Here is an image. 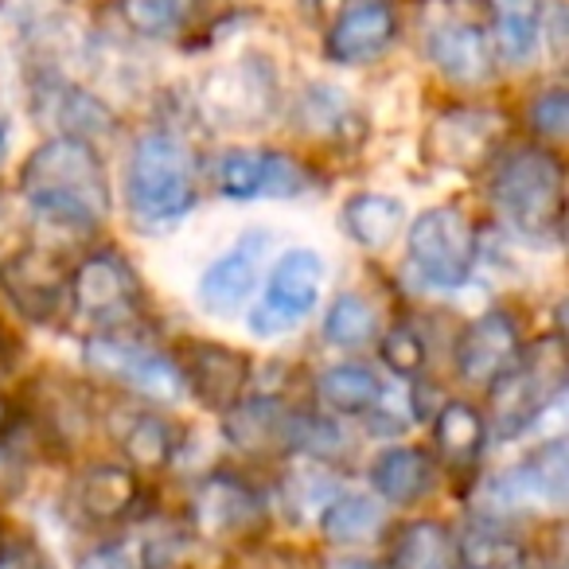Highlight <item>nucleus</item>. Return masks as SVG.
I'll list each match as a JSON object with an SVG mask.
<instances>
[{
	"mask_svg": "<svg viewBox=\"0 0 569 569\" xmlns=\"http://www.w3.org/2000/svg\"><path fill=\"white\" fill-rule=\"evenodd\" d=\"M24 488V457L17 445H4L0 437V499H12Z\"/></svg>",
	"mask_w": 569,
	"mask_h": 569,
	"instance_id": "36",
	"label": "nucleus"
},
{
	"mask_svg": "<svg viewBox=\"0 0 569 569\" xmlns=\"http://www.w3.org/2000/svg\"><path fill=\"white\" fill-rule=\"evenodd\" d=\"M566 343L561 336H542L535 348L522 343L519 359L488 387V426L499 437H519L538 421V413L566 390Z\"/></svg>",
	"mask_w": 569,
	"mask_h": 569,
	"instance_id": "5",
	"label": "nucleus"
},
{
	"mask_svg": "<svg viewBox=\"0 0 569 569\" xmlns=\"http://www.w3.org/2000/svg\"><path fill=\"white\" fill-rule=\"evenodd\" d=\"M406 227V207L382 191H359L343 203V230L363 250H387Z\"/></svg>",
	"mask_w": 569,
	"mask_h": 569,
	"instance_id": "28",
	"label": "nucleus"
},
{
	"mask_svg": "<svg viewBox=\"0 0 569 569\" xmlns=\"http://www.w3.org/2000/svg\"><path fill=\"white\" fill-rule=\"evenodd\" d=\"M74 569H137V566L121 546H94Z\"/></svg>",
	"mask_w": 569,
	"mask_h": 569,
	"instance_id": "37",
	"label": "nucleus"
},
{
	"mask_svg": "<svg viewBox=\"0 0 569 569\" xmlns=\"http://www.w3.org/2000/svg\"><path fill=\"white\" fill-rule=\"evenodd\" d=\"M183 527L196 535V542L250 546L266 535L269 503L246 476L230 472V468H219V472H207L203 480L191 488Z\"/></svg>",
	"mask_w": 569,
	"mask_h": 569,
	"instance_id": "7",
	"label": "nucleus"
},
{
	"mask_svg": "<svg viewBox=\"0 0 569 569\" xmlns=\"http://www.w3.org/2000/svg\"><path fill=\"white\" fill-rule=\"evenodd\" d=\"M110 437L118 441L121 457L129 460L133 472H164L176 460L183 445V426L157 410H133V406H118L106 418Z\"/></svg>",
	"mask_w": 569,
	"mask_h": 569,
	"instance_id": "20",
	"label": "nucleus"
},
{
	"mask_svg": "<svg viewBox=\"0 0 569 569\" xmlns=\"http://www.w3.org/2000/svg\"><path fill=\"white\" fill-rule=\"evenodd\" d=\"M379 309L363 293H340L325 312V340L343 351H359L379 340Z\"/></svg>",
	"mask_w": 569,
	"mask_h": 569,
	"instance_id": "31",
	"label": "nucleus"
},
{
	"mask_svg": "<svg viewBox=\"0 0 569 569\" xmlns=\"http://www.w3.org/2000/svg\"><path fill=\"white\" fill-rule=\"evenodd\" d=\"M71 261L48 246H20L0 261V293L32 325H56L67 317Z\"/></svg>",
	"mask_w": 569,
	"mask_h": 569,
	"instance_id": "13",
	"label": "nucleus"
},
{
	"mask_svg": "<svg viewBox=\"0 0 569 569\" xmlns=\"http://www.w3.org/2000/svg\"><path fill=\"white\" fill-rule=\"evenodd\" d=\"M488 199L496 214L530 242L561 234L566 222V168L550 144H515L491 160Z\"/></svg>",
	"mask_w": 569,
	"mask_h": 569,
	"instance_id": "2",
	"label": "nucleus"
},
{
	"mask_svg": "<svg viewBox=\"0 0 569 569\" xmlns=\"http://www.w3.org/2000/svg\"><path fill=\"white\" fill-rule=\"evenodd\" d=\"M320 569H382V561L363 558V553H336V558H328Z\"/></svg>",
	"mask_w": 569,
	"mask_h": 569,
	"instance_id": "38",
	"label": "nucleus"
},
{
	"mask_svg": "<svg viewBox=\"0 0 569 569\" xmlns=\"http://www.w3.org/2000/svg\"><path fill=\"white\" fill-rule=\"evenodd\" d=\"M398 17L390 0H348L328 28L325 51L332 63H371L395 43Z\"/></svg>",
	"mask_w": 569,
	"mask_h": 569,
	"instance_id": "19",
	"label": "nucleus"
},
{
	"mask_svg": "<svg viewBox=\"0 0 569 569\" xmlns=\"http://www.w3.org/2000/svg\"><path fill=\"white\" fill-rule=\"evenodd\" d=\"M214 188L227 199H258V196H301L312 188V172L289 152L277 149H230L214 164Z\"/></svg>",
	"mask_w": 569,
	"mask_h": 569,
	"instance_id": "15",
	"label": "nucleus"
},
{
	"mask_svg": "<svg viewBox=\"0 0 569 569\" xmlns=\"http://www.w3.org/2000/svg\"><path fill=\"white\" fill-rule=\"evenodd\" d=\"M0 227H4V203H0Z\"/></svg>",
	"mask_w": 569,
	"mask_h": 569,
	"instance_id": "42",
	"label": "nucleus"
},
{
	"mask_svg": "<svg viewBox=\"0 0 569 569\" xmlns=\"http://www.w3.org/2000/svg\"><path fill=\"white\" fill-rule=\"evenodd\" d=\"M379 356L398 379H418V375L426 371V340H421V332L410 325L387 328L379 340Z\"/></svg>",
	"mask_w": 569,
	"mask_h": 569,
	"instance_id": "34",
	"label": "nucleus"
},
{
	"mask_svg": "<svg viewBox=\"0 0 569 569\" xmlns=\"http://www.w3.org/2000/svg\"><path fill=\"white\" fill-rule=\"evenodd\" d=\"M4 546H9V535H4V522H0V553H4Z\"/></svg>",
	"mask_w": 569,
	"mask_h": 569,
	"instance_id": "41",
	"label": "nucleus"
},
{
	"mask_svg": "<svg viewBox=\"0 0 569 569\" xmlns=\"http://www.w3.org/2000/svg\"><path fill=\"white\" fill-rule=\"evenodd\" d=\"M129 207L144 222L180 219L199 199V160L176 133H144L129 160Z\"/></svg>",
	"mask_w": 569,
	"mask_h": 569,
	"instance_id": "4",
	"label": "nucleus"
},
{
	"mask_svg": "<svg viewBox=\"0 0 569 569\" xmlns=\"http://www.w3.org/2000/svg\"><path fill=\"white\" fill-rule=\"evenodd\" d=\"M9 426H12V406H9V398L0 395V437L9 433Z\"/></svg>",
	"mask_w": 569,
	"mask_h": 569,
	"instance_id": "39",
	"label": "nucleus"
},
{
	"mask_svg": "<svg viewBox=\"0 0 569 569\" xmlns=\"http://www.w3.org/2000/svg\"><path fill=\"white\" fill-rule=\"evenodd\" d=\"M317 530L325 546H336V550L371 542L382 530V499L367 496V491H340L320 507Z\"/></svg>",
	"mask_w": 569,
	"mask_h": 569,
	"instance_id": "26",
	"label": "nucleus"
},
{
	"mask_svg": "<svg viewBox=\"0 0 569 569\" xmlns=\"http://www.w3.org/2000/svg\"><path fill=\"white\" fill-rule=\"evenodd\" d=\"M542 4L546 0H488L491 28H496V43H499V51H503V59L522 63V59L538 48Z\"/></svg>",
	"mask_w": 569,
	"mask_h": 569,
	"instance_id": "30",
	"label": "nucleus"
},
{
	"mask_svg": "<svg viewBox=\"0 0 569 569\" xmlns=\"http://www.w3.org/2000/svg\"><path fill=\"white\" fill-rule=\"evenodd\" d=\"M406 258L413 273L433 289H460L480 258L476 219L457 203L429 207L406 230Z\"/></svg>",
	"mask_w": 569,
	"mask_h": 569,
	"instance_id": "8",
	"label": "nucleus"
},
{
	"mask_svg": "<svg viewBox=\"0 0 569 569\" xmlns=\"http://www.w3.org/2000/svg\"><path fill=\"white\" fill-rule=\"evenodd\" d=\"M483 20H491L488 0H441V17H426V56L445 79L460 87H483L496 74V48Z\"/></svg>",
	"mask_w": 569,
	"mask_h": 569,
	"instance_id": "10",
	"label": "nucleus"
},
{
	"mask_svg": "<svg viewBox=\"0 0 569 569\" xmlns=\"http://www.w3.org/2000/svg\"><path fill=\"white\" fill-rule=\"evenodd\" d=\"M56 118L63 121L71 137H87V133H94V129H113L110 110L79 87L56 90Z\"/></svg>",
	"mask_w": 569,
	"mask_h": 569,
	"instance_id": "33",
	"label": "nucleus"
},
{
	"mask_svg": "<svg viewBox=\"0 0 569 569\" xmlns=\"http://www.w3.org/2000/svg\"><path fill=\"white\" fill-rule=\"evenodd\" d=\"M441 483V465L429 449L418 445H398L371 460V488L382 503L413 507L429 499Z\"/></svg>",
	"mask_w": 569,
	"mask_h": 569,
	"instance_id": "23",
	"label": "nucleus"
},
{
	"mask_svg": "<svg viewBox=\"0 0 569 569\" xmlns=\"http://www.w3.org/2000/svg\"><path fill=\"white\" fill-rule=\"evenodd\" d=\"M387 387L363 363H336L317 379V402L340 418H371L379 413Z\"/></svg>",
	"mask_w": 569,
	"mask_h": 569,
	"instance_id": "27",
	"label": "nucleus"
},
{
	"mask_svg": "<svg viewBox=\"0 0 569 569\" xmlns=\"http://www.w3.org/2000/svg\"><path fill=\"white\" fill-rule=\"evenodd\" d=\"M457 538H460V566L465 569H507L527 550V542L515 530H507V522L499 515H480Z\"/></svg>",
	"mask_w": 569,
	"mask_h": 569,
	"instance_id": "29",
	"label": "nucleus"
},
{
	"mask_svg": "<svg viewBox=\"0 0 569 569\" xmlns=\"http://www.w3.org/2000/svg\"><path fill=\"white\" fill-rule=\"evenodd\" d=\"M483 441H488V418H483L480 406L465 402V398H452L441 410L433 413V457L437 465H445L449 472L468 476L480 465Z\"/></svg>",
	"mask_w": 569,
	"mask_h": 569,
	"instance_id": "24",
	"label": "nucleus"
},
{
	"mask_svg": "<svg viewBox=\"0 0 569 569\" xmlns=\"http://www.w3.org/2000/svg\"><path fill=\"white\" fill-rule=\"evenodd\" d=\"M191 0H121V17L137 36H172L183 28Z\"/></svg>",
	"mask_w": 569,
	"mask_h": 569,
	"instance_id": "32",
	"label": "nucleus"
},
{
	"mask_svg": "<svg viewBox=\"0 0 569 569\" xmlns=\"http://www.w3.org/2000/svg\"><path fill=\"white\" fill-rule=\"evenodd\" d=\"M82 363L90 367L98 382L121 387L149 402H172L183 395L180 371L172 356L141 343L133 332H94L82 343Z\"/></svg>",
	"mask_w": 569,
	"mask_h": 569,
	"instance_id": "9",
	"label": "nucleus"
},
{
	"mask_svg": "<svg viewBox=\"0 0 569 569\" xmlns=\"http://www.w3.org/2000/svg\"><path fill=\"white\" fill-rule=\"evenodd\" d=\"M168 356H172L176 371H180L183 390H191L196 402L207 406V410L222 413L246 398V387H250L253 375V363L246 351L219 340L183 336V340H176V348Z\"/></svg>",
	"mask_w": 569,
	"mask_h": 569,
	"instance_id": "14",
	"label": "nucleus"
},
{
	"mask_svg": "<svg viewBox=\"0 0 569 569\" xmlns=\"http://www.w3.org/2000/svg\"><path fill=\"white\" fill-rule=\"evenodd\" d=\"M67 317L98 332H129L144 317V284L118 250L102 246L79 258L67 277Z\"/></svg>",
	"mask_w": 569,
	"mask_h": 569,
	"instance_id": "6",
	"label": "nucleus"
},
{
	"mask_svg": "<svg viewBox=\"0 0 569 569\" xmlns=\"http://www.w3.org/2000/svg\"><path fill=\"white\" fill-rule=\"evenodd\" d=\"M522 351V328L519 317L507 309H491L476 317L457 340V375L468 387L488 390Z\"/></svg>",
	"mask_w": 569,
	"mask_h": 569,
	"instance_id": "17",
	"label": "nucleus"
},
{
	"mask_svg": "<svg viewBox=\"0 0 569 569\" xmlns=\"http://www.w3.org/2000/svg\"><path fill=\"white\" fill-rule=\"evenodd\" d=\"M4 157H9V129L0 121V164H4Z\"/></svg>",
	"mask_w": 569,
	"mask_h": 569,
	"instance_id": "40",
	"label": "nucleus"
},
{
	"mask_svg": "<svg viewBox=\"0 0 569 569\" xmlns=\"http://www.w3.org/2000/svg\"><path fill=\"white\" fill-rule=\"evenodd\" d=\"M277 102V82L269 74L266 63L258 59H242L234 67H222L199 90V106L207 118H214L219 126H261L273 113Z\"/></svg>",
	"mask_w": 569,
	"mask_h": 569,
	"instance_id": "16",
	"label": "nucleus"
},
{
	"mask_svg": "<svg viewBox=\"0 0 569 569\" xmlns=\"http://www.w3.org/2000/svg\"><path fill=\"white\" fill-rule=\"evenodd\" d=\"M269 250V230H246L227 253L207 266V273L199 277V305L214 317H230L253 297V284H258L261 261Z\"/></svg>",
	"mask_w": 569,
	"mask_h": 569,
	"instance_id": "18",
	"label": "nucleus"
},
{
	"mask_svg": "<svg viewBox=\"0 0 569 569\" xmlns=\"http://www.w3.org/2000/svg\"><path fill=\"white\" fill-rule=\"evenodd\" d=\"M222 437L253 460H328L340 445L328 421L312 418L309 410L277 395L242 398L230 410H222Z\"/></svg>",
	"mask_w": 569,
	"mask_h": 569,
	"instance_id": "3",
	"label": "nucleus"
},
{
	"mask_svg": "<svg viewBox=\"0 0 569 569\" xmlns=\"http://www.w3.org/2000/svg\"><path fill=\"white\" fill-rule=\"evenodd\" d=\"M141 499V472L129 465H113V460H94L74 476L71 503L79 519L94 522V527H110L137 511Z\"/></svg>",
	"mask_w": 569,
	"mask_h": 569,
	"instance_id": "21",
	"label": "nucleus"
},
{
	"mask_svg": "<svg viewBox=\"0 0 569 569\" xmlns=\"http://www.w3.org/2000/svg\"><path fill=\"white\" fill-rule=\"evenodd\" d=\"M382 569H465L460 538L437 519H410L390 538V558Z\"/></svg>",
	"mask_w": 569,
	"mask_h": 569,
	"instance_id": "25",
	"label": "nucleus"
},
{
	"mask_svg": "<svg viewBox=\"0 0 569 569\" xmlns=\"http://www.w3.org/2000/svg\"><path fill=\"white\" fill-rule=\"evenodd\" d=\"M507 144V118L491 106H449L429 121L421 157L445 172H480Z\"/></svg>",
	"mask_w": 569,
	"mask_h": 569,
	"instance_id": "11",
	"label": "nucleus"
},
{
	"mask_svg": "<svg viewBox=\"0 0 569 569\" xmlns=\"http://www.w3.org/2000/svg\"><path fill=\"white\" fill-rule=\"evenodd\" d=\"M527 121L538 133V141H561L569 129V94L561 87H550V90H542V94H535L530 98Z\"/></svg>",
	"mask_w": 569,
	"mask_h": 569,
	"instance_id": "35",
	"label": "nucleus"
},
{
	"mask_svg": "<svg viewBox=\"0 0 569 569\" xmlns=\"http://www.w3.org/2000/svg\"><path fill=\"white\" fill-rule=\"evenodd\" d=\"M20 196L40 219L67 230H98L110 219V180L102 152L87 137L59 133L32 149L20 168Z\"/></svg>",
	"mask_w": 569,
	"mask_h": 569,
	"instance_id": "1",
	"label": "nucleus"
},
{
	"mask_svg": "<svg viewBox=\"0 0 569 569\" xmlns=\"http://www.w3.org/2000/svg\"><path fill=\"white\" fill-rule=\"evenodd\" d=\"M496 491L503 496V503L519 507H561L569 496V452L566 441L553 437V441L538 445L527 460L511 468L503 480L496 483Z\"/></svg>",
	"mask_w": 569,
	"mask_h": 569,
	"instance_id": "22",
	"label": "nucleus"
},
{
	"mask_svg": "<svg viewBox=\"0 0 569 569\" xmlns=\"http://www.w3.org/2000/svg\"><path fill=\"white\" fill-rule=\"evenodd\" d=\"M325 258L309 246H297V250H284L277 258L273 273L266 281V293L250 309V332L261 340H273V336L297 328L320 301V289H325Z\"/></svg>",
	"mask_w": 569,
	"mask_h": 569,
	"instance_id": "12",
	"label": "nucleus"
}]
</instances>
